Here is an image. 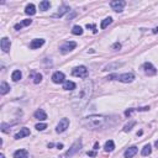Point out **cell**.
I'll use <instances>...</instances> for the list:
<instances>
[{
  "label": "cell",
  "mask_w": 158,
  "mask_h": 158,
  "mask_svg": "<svg viewBox=\"0 0 158 158\" xmlns=\"http://www.w3.org/2000/svg\"><path fill=\"white\" fill-rule=\"evenodd\" d=\"M64 79H66V76L62 72H56L52 76V82L54 84H61V83L64 82Z\"/></svg>",
  "instance_id": "obj_9"
},
{
  "label": "cell",
  "mask_w": 158,
  "mask_h": 158,
  "mask_svg": "<svg viewBox=\"0 0 158 158\" xmlns=\"http://www.w3.org/2000/svg\"><path fill=\"white\" fill-rule=\"evenodd\" d=\"M49 6H51V3L47 1V0H43V1H41V3H40V9H41V10H43V11L48 10Z\"/></svg>",
  "instance_id": "obj_26"
},
{
  "label": "cell",
  "mask_w": 158,
  "mask_h": 158,
  "mask_svg": "<svg viewBox=\"0 0 158 158\" xmlns=\"http://www.w3.org/2000/svg\"><path fill=\"white\" fill-rule=\"evenodd\" d=\"M111 22H113V17H106V19H104L103 21H101V25H100V27L101 29H106V27H108Z\"/></svg>",
  "instance_id": "obj_22"
},
{
  "label": "cell",
  "mask_w": 158,
  "mask_h": 158,
  "mask_svg": "<svg viewBox=\"0 0 158 158\" xmlns=\"http://www.w3.org/2000/svg\"><path fill=\"white\" fill-rule=\"evenodd\" d=\"M43 45H45V40H43V38H35V40L31 41L30 48H31V49H37V48L42 47Z\"/></svg>",
  "instance_id": "obj_11"
},
{
  "label": "cell",
  "mask_w": 158,
  "mask_h": 158,
  "mask_svg": "<svg viewBox=\"0 0 158 158\" xmlns=\"http://www.w3.org/2000/svg\"><path fill=\"white\" fill-rule=\"evenodd\" d=\"M72 34H73V35H76V36H80V35L83 34V29H82L80 26H78V25L73 26V29H72Z\"/></svg>",
  "instance_id": "obj_25"
},
{
  "label": "cell",
  "mask_w": 158,
  "mask_h": 158,
  "mask_svg": "<svg viewBox=\"0 0 158 158\" xmlns=\"http://www.w3.org/2000/svg\"><path fill=\"white\" fill-rule=\"evenodd\" d=\"M29 135H30V130L27 127H22L20 131L15 135V138H16V140H20V138H24L26 136H29Z\"/></svg>",
  "instance_id": "obj_15"
},
{
  "label": "cell",
  "mask_w": 158,
  "mask_h": 158,
  "mask_svg": "<svg viewBox=\"0 0 158 158\" xmlns=\"http://www.w3.org/2000/svg\"><path fill=\"white\" fill-rule=\"evenodd\" d=\"M72 74L74 77H79V78H87L88 77V68L85 66H79L73 68Z\"/></svg>",
  "instance_id": "obj_4"
},
{
  "label": "cell",
  "mask_w": 158,
  "mask_h": 158,
  "mask_svg": "<svg viewBox=\"0 0 158 158\" xmlns=\"http://www.w3.org/2000/svg\"><path fill=\"white\" fill-rule=\"evenodd\" d=\"M96 150H99V143H95V145H94V151H96Z\"/></svg>",
  "instance_id": "obj_38"
},
{
  "label": "cell",
  "mask_w": 158,
  "mask_h": 158,
  "mask_svg": "<svg viewBox=\"0 0 158 158\" xmlns=\"http://www.w3.org/2000/svg\"><path fill=\"white\" fill-rule=\"evenodd\" d=\"M68 10H69V8H68L67 5H62L61 8L58 9V12H57V14H54L53 16H54V17H61V16H63L64 14H66Z\"/></svg>",
  "instance_id": "obj_19"
},
{
  "label": "cell",
  "mask_w": 158,
  "mask_h": 158,
  "mask_svg": "<svg viewBox=\"0 0 158 158\" xmlns=\"http://www.w3.org/2000/svg\"><path fill=\"white\" fill-rule=\"evenodd\" d=\"M111 48H113L114 51H117V49H120V48H121V43H119V42H115V43L113 45V47H111Z\"/></svg>",
  "instance_id": "obj_31"
},
{
  "label": "cell",
  "mask_w": 158,
  "mask_h": 158,
  "mask_svg": "<svg viewBox=\"0 0 158 158\" xmlns=\"http://www.w3.org/2000/svg\"><path fill=\"white\" fill-rule=\"evenodd\" d=\"M21 77H22V74H21L20 71H14L12 74H11V79L14 82H19L21 79Z\"/></svg>",
  "instance_id": "obj_23"
},
{
  "label": "cell",
  "mask_w": 158,
  "mask_h": 158,
  "mask_svg": "<svg viewBox=\"0 0 158 158\" xmlns=\"http://www.w3.org/2000/svg\"><path fill=\"white\" fill-rule=\"evenodd\" d=\"M133 111H135V109H130V110H126V111H125V115H126V116H130V115H131V114L133 113Z\"/></svg>",
  "instance_id": "obj_35"
},
{
  "label": "cell",
  "mask_w": 158,
  "mask_h": 158,
  "mask_svg": "<svg viewBox=\"0 0 158 158\" xmlns=\"http://www.w3.org/2000/svg\"><path fill=\"white\" fill-rule=\"evenodd\" d=\"M34 116H35V117H36L37 120H40V121H45V120L47 119V114H46L42 109L36 110V111H35V114H34Z\"/></svg>",
  "instance_id": "obj_14"
},
{
  "label": "cell",
  "mask_w": 158,
  "mask_h": 158,
  "mask_svg": "<svg viewBox=\"0 0 158 158\" xmlns=\"http://www.w3.org/2000/svg\"><path fill=\"white\" fill-rule=\"evenodd\" d=\"M87 155L90 156V157H95V156H96V152H95V151H89V152L87 153Z\"/></svg>",
  "instance_id": "obj_36"
},
{
  "label": "cell",
  "mask_w": 158,
  "mask_h": 158,
  "mask_svg": "<svg viewBox=\"0 0 158 158\" xmlns=\"http://www.w3.org/2000/svg\"><path fill=\"white\" fill-rule=\"evenodd\" d=\"M0 158H5V156H4L3 153H1V155H0Z\"/></svg>",
  "instance_id": "obj_43"
},
{
  "label": "cell",
  "mask_w": 158,
  "mask_h": 158,
  "mask_svg": "<svg viewBox=\"0 0 158 158\" xmlns=\"http://www.w3.org/2000/svg\"><path fill=\"white\" fill-rule=\"evenodd\" d=\"M38 131H43V130L47 128V124H45V122H40V124H37L36 126H35Z\"/></svg>",
  "instance_id": "obj_28"
},
{
  "label": "cell",
  "mask_w": 158,
  "mask_h": 158,
  "mask_svg": "<svg viewBox=\"0 0 158 158\" xmlns=\"http://www.w3.org/2000/svg\"><path fill=\"white\" fill-rule=\"evenodd\" d=\"M69 127V120L68 119H62V120H59V122L57 125V127H56V132H58V133H62L64 132Z\"/></svg>",
  "instance_id": "obj_5"
},
{
  "label": "cell",
  "mask_w": 158,
  "mask_h": 158,
  "mask_svg": "<svg viewBox=\"0 0 158 158\" xmlns=\"http://www.w3.org/2000/svg\"><path fill=\"white\" fill-rule=\"evenodd\" d=\"M25 12L27 14V15H30V16L35 15V14H36V6L34 5V4H29V5L26 6V9H25Z\"/></svg>",
  "instance_id": "obj_21"
},
{
  "label": "cell",
  "mask_w": 158,
  "mask_h": 158,
  "mask_svg": "<svg viewBox=\"0 0 158 158\" xmlns=\"http://www.w3.org/2000/svg\"><path fill=\"white\" fill-rule=\"evenodd\" d=\"M87 29H91L94 34H96V32H98V30H96V26H95V25H89V24H88V25H87Z\"/></svg>",
  "instance_id": "obj_33"
},
{
  "label": "cell",
  "mask_w": 158,
  "mask_h": 158,
  "mask_svg": "<svg viewBox=\"0 0 158 158\" xmlns=\"http://www.w3.org/2000/svg\"><path fill=\"white\" fill-rule=\"evenodd\" d=\"M137 151H138V148L136 146H132V147H130V148H127V150L125 151L124 156H125V158H132L137 153Z\"/></svg>",
  "instance_id": "obj_13"
},
{
  "label": "cell",
  "mask_w": 158,
  "mask_h": 158,
  "mask_svg": "<svg viewBox=\"0 0 158 158\" xmlns=\"http://www.w3.org/2000/svg\"><path fill=\"white\" fill-rule=\"evenodd\" d=\"M8 127L9 126H8L6 124H1V131L3 132H8Z\"/></svg>",
  "instance_id": "obj_34"
},
{
  "label": "cell",
  "mask_w": 158,
  "mask_h": 158,
  "mask_svg": "<svg viewBox=\"0 0 158 158\" xmlns=\"http://www.w3.org/2000/svg\"><path fill=\"white\" fill-rule=\"evenodd\" d=\"M111 9H113L114 11L116 12H121L124 10L125 5H126V3L124 1V0H115V1H111Z\"/></svg>",
  "instance_id": "obj_6"
},
{
  "label": "cell",
  "mask_w": 158,
  "mask_h": 158,
  "mask_svg": "<svg viewBox=\"0 0 158 158\" xmlns=\"http://www.w3.org/2000/svg\"><path fill=\"white\" fill-rule=\"evenodd\" d=\"M133 126H135V121H132V122H130L128 125H126V126L124 127V131L125 132H128L130 130H131V127H133Z\"/></svg>",
  "instance_id": "obj_30"
},
{
  "label": "cell",
  "mask_w": 158,
  "mask_h": 158,
  "mask_svg": "<svg viewBox=\"0 0 158 158\" xmlns=\"http://www.w3.org/2000/svg\"><path fill=\"white\" fill-rule=\"evenodd\" d=\"M93 94V83L90 80H87L84 83L79 91L77 94L73 95V104H74V108H77L79 110H83V108L88 104V101L90 100Z\"/></svg>",
  "instance_id": "obj_1"
},
{
  "label": "cell",
  "mask_w": 158,
  "mask_h": 158,
  "mask_svg": "<svg viewBox=\"0 0 158 158\" xmlns=\"http://www.w3.org/2000/svg\"><path fill=\"white\" fill-rule=\"evenodd\" d=\"M151 152H152L151 145H146L145 147L142 148V151H141V155H142V156H150V155H151Z\"/></svg>",
  "instance_id": "obj_24"
},
{
  "label": "cell",
  "mask_w": 158,
  "mask_h": 158,
  "mask_svg": "<svg viewBox=\"0 0 158 158\" xmlns=\"http://www.w3.org/2000/svg\"><path fill=\"white\" fill-rule=\"evenodd\" d=\"M80 146H82V141L80 140H78V141H76L72 145V147H71V150H69L67 153H66V156H72V155H74L79 148H80Z\"/></svg>",
  "instance_id": "obj_12"
},
{
  "label": "cell",
  "mask_w": 158,
  "mask_h": 158,
  "mask_svg": "<svg viewBox=\"0 0 158 158\" xmlns=\"http://www.w3.org/2000/svg\"><path fill=\"white\" fill-rule=\"evenodd\" d=\"M133 79H135V76L132 73H124V74L117 76V80L122 82V83H131Z\"/></svg>",
  "instance_id": "obj_8"
},
{
  "label": "cell",
  "mask_w": 158,
  "mask_h": 158,
  "mask_svg": "<svg viewBox=\"0 0 158 158\" xmlns=\"http://www.w3.org/2000/svg\"><path fill=\"white\" fill-rule=\"evenodd\" d=\"M153 34H158V27H155V29H153Z\"/></svg>",
  "instance_id": "obj_39"
},
{
  "label": "cell",
  "mask_w": 158,
  "mask_h": 158,
  "mask_svg": "<svg viewBox=\"0 0 158 158\" xmlns=\"http://www.w3.org/2000/svg\"><path fill=\"white\" fill-rule=\"evenodd\" d=\"M41 80H42V74L37 73L35 76V78H34V83L35 84H38V83H41Z\"/></svg>",
  "instance_id": "obj_29"
},
{
  "label": "cell",
  "mask_w": 158,
  "mask_h": 158,
  "mask_svg": "<svg viewBox=\"0 0 158 158\" xmlns=\"http://www.w3.org/2000/svg\"><path fill=\"white\" fill-rule=\"evenodd\" d=\"M54 145H53V143H48V148H51V147H53Z\"/></svg>",
  "instance_id": "obj_41"
},
{
  "label": "cell",
  "mask_w": 158,
  "mask_h": 158,
  "mask_svg": "<svg viewBox=\"0 0 158 158\" xmlns=\"http://www.w3.org/2000/svg\"><path fill=\"white\" fill-rule=\"evenodd\" d=\"M155 146H156V147H157V148H158V140H157V141H156V142H155Z\"/></svg>",
  "instance_id": "obj_42"
},
{
  "label": "cell",
  "mask_w": 158,
  "mask_h": 158,
  "mask_svg": "<svg viewBox=\"0 0 158 158\" xmlns=\"http://www.w3.org/2000/svg\"><path fill=\"white\" fill-rule=\"evenodd\" d=\"M21 27H22L21 24H16V25H15V30H21Z\"/></svg>",
  "instance_id": "obj_37"
},
{
  "label": "cell",
  "mask_w": 158,
  "mask_h": 158,
  "mask_svg": "<svg viewBox=\"0 0 158 158\" xmlns=\"http://www.w3.org/2000/svg\"><path fill=\"white\" fill-rule=\"evenodd\" d=\"M9 91H10V85H9L6 82H3L1 84H0V94L5 95V94H8Z\"/></svg>",
  "instance_id": "obj_17"
},
{
  "label": "cell",
  "mask_w": 158,
  "mask_h": 158,
  "mask_svg": "<svg viewBox=\"0 0 158 158\" xmlns=\"http://www.w3.org/2000/svg\"><path fill=\"white\" fill-rule=\"evenodd\" d=\"M76 47H77V43L74 42V41H67V42H64L61 47H59V51H61V53L67 54L69 52H72Z\"/></svg>",
  "instance_id": "obj_3"
},
{
  "label": "cell",
  "mask_w": 158,
  "mask_h": 158,
  "mask_svg": "<svg viewBox=\"0 0 158 158\" xmlns=\"http://www.w3.org/2000/svg\"><path fill=\"white\" fill-rule=\"evenodd\" d=\"M106 119L103 115H90L88 117L83 119L82 125L88 130H98L101 128L106 124Z\"/></svg>",
  "instance_id": "obj_2"
},
{
  "label": "cell",
  "mask_w": 158,
  "mask_h": 158,
  "mask_svg": "<svg viewBox=\"0 0 158 158\" xmlns=\"http://www.w3.org/2000/svg\"><path fill=\"white\" fill-rule=\"evenodd\" d=\"M0 46H1L3 52L8 53L9 51H10V47H11V42H10V40H9L8 37H3L1 41H0Z\"/></svg>",
  "instance_id": "obj_10"
},
{
  "label": "cell",
  "mask_w": 158,
  "mask_h": 158,
  "mask_svg": "<svg viewBox=\"0 0 158 158\" xmlns=\"http://www.w3.org/2000/svg\"><path fill=\"white\" fill-rule=\"evenodd\" d=\"M142 69H143V72H145V73L147 74V76H155V74L157 73V69H156V67L153 66L152 63H150V62L143 63Z\"/></svg>",
  "instance_id": "obj_7"
},
{
  "label": "cell",
  "mask_w": 158,
  "mask_h": 158,
  "mask_svg": "<svg viewBox=\"0 0 158 158\" xmlns=\"http://www.w3.org/2000/svg\"><path fill=\"white\" fill-rule=\"evenodd\" d=\"M57 148H59V150H62V148H63V145H62V143H58V145H57Z\"/></svg>",
  "instance_id": "obj_40"
},
{
  "label": "cell",
  "mask_w": 158,
  "mask_h": 158,
  "mask_svg": "<svg viewBox=\"0 0 158 158\" xmlns=\"http://www.w3.org/2000/svg\"><path fill=\"white\" fill-rule=\"evenodd\" d=\"M104 148H105V151H106V152H113V151L115 150V143H114V141H113V140L106 141V142H105Z\"/></svg>",
  "instance_id": "obj_20"
},
{
  "label": "cell",
  "mask_w": 158,
  "mask_h": 158,
  "mask_svg": "<svg viewBox=\"0 0 158 158\" xmlns=\"http://www.w3.org/2000/svg\"><path fill=\"white\" fill-rule=\"evenodd\" d=\"M76 88H77L76 83H74V82H71V80L64 82V84H63V89H64V90H74Z\"/></svg>",
  "instance_id": "obj_18"
},
{
  "label": "cell",
  "mask_w": 158,
  "mask_h": 158,
  "mask_svg": "<svg viewBox=\"0 0 158 158\" xmlns=\"http://www.w3.org/2000/svg\"><path fill=\"white\" fill-rule=\"evenodd\" d=\"M14 158H29V152L26 150H17L14 153Z\"/></svg>",
  "instance_id": "obj_16"
},
{
  "label": "cell",
  "mask_w": 158,
  "mask_h": 158,
  "mask_svg": "<svg viewBox=\"0 0 158 158\" xmlns=\"http://www.w3.org/2000/svg\"><path fill=\"white\" fill-rule=\"evenodd\" d=\"M121 66H122V63H111V64H108V66L104 68V71H111L113 68H119Z\"/></svg>",
  "instance_id": "obj_27"
},
{
  "label": "cell",
  "mask_w": 158,
  "mask_h": 158,
  "mask_svg": "<svg viewBox=\"0 0 158 158\" xmlns=\"http://www.w3.org/2000/svg\"><path fill=\"white\" fill-rule=\"evenodd\" d=\"M31 22H32V20H30V19H26V20H24L21 22V25L22 26H29V25H31Z\"/></svg>",
  "instance_id": "obj_32"
}]
</instances>
